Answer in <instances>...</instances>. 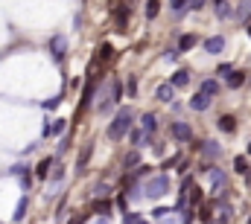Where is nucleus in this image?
<instances>
[{"label":"nucleus","mask_w":251,"mask_h":224,"mask_svg":"<svg viewBox=\"0 0 251 224\" xmlns=\"http://www.w3.org/2000/svg\"><path fill=\"white\" fill-rule=\"evenodd\" d=\"M132 120H135V111H132V108H120V111L114 114V120L108 122V137H111V140L126 137V134L132 131Z\"/></svg>","instance_id":"f257e3e1"},{"label":"nucleus","mask_w":251,"mask_h":224,"mask_svg":"<svg viewBox=\"0 0 251 224\" xmlns=\"http://www.w3.org/2000/svg\"><path fill=\"white\" fill-rule=\"evenodd\" d=\"M120 99H123V82H120V79H111V82L105 85V90H102L99 102H97V111H99V114H108Z\"/></svg>","instance_id":"f03ea898"},{"label":"nucleus","mask_w":251,"mask_h":224,"mask_svg":"<svg viewBox=\"0 0 251 224\" xmlns=\"http://www.w3.org/2000/svg\"><path fill=\"white\" fill-rule=\"evenodd\" d=\"M170 192V175H152L146 184H143V198H149V201H158V198H164Z\"/></svg>","instance_id":"7ed1b4c3"},{"label":"nucleus","mask_w":251,"mask_h":224,"mask_svg":"<svg viewBox=\"0 0 251 224\" xmlns=\"http://www.w3.org/2000/svg\"><path fill=\"white\" fill-rule=\"evenodd\" d=\"M170 134H173L178 143H190V140H193V128H190V122H181V120L170 125Z\"/></svg>","instance_id":"20e7f679"},{"label":"nucleus","mask_w":251,"mask_h":224,"mask_svg":"<svg viewBox=\"0 0 251 224\" xmlns=\"http://www.w3.org/2000/svg\"><path fill=\"white\" fill-rule=\"evenodd\" d=\"M50 52H53L56 61H64V55H67V38L64 35H53L50 38Z\"/></svg>","instance_id":"39448f33"},{"label":"nucleus","mask_w":251,"mask_h":224,"mask_svg":"<svg viewBox=\"0 0 251 224\" xmlns=\"http://www.w3.org/2000/svg\"><path fill=\"white\" fill-rule=\"evenodd\" d=\"M15 178H20V187H23V192L29 190V184H32V175H29V166H23V163H15L12 169H9Z\"/></svg>","instance_id":"423d86ee"},{"label":"nucleus","mask_w":251,"mask_h":224,"mask_svg":"<svg viewBox=\"0 0 251 224\" xmlns=\"http://www.w3.org/2000/svg\"><path fill=\"white\" fill-rule=\"evenodd\" d=\"M222 50H225V38H222V35H211V38L205 41V52H208V55H219Z\"/></svg>","instance_id":"0eeeda50"},{"label":"nucleus","mask_w":251,"mask_h":224,"mask_svg":"<svg viewBox=\"0 0 251 224\" xmlns=\"http://www.w3.org/2000/svg\"><path fill=\"white\" fill-rule=\"evenodd\" d=\"M173 96H175V85H173V82L158 85V90H155V99H158V102H173Z\"/></svg>","instance_id":"6e6552de"},{"label":"nucleus","mask_w":251,"mask_h":224,"mask_svg":"<svg viewBox=\"0 0 251 224\" xmlns=\"http://www.w3.org/2000/svg\"><path fill=\"white\" fill-rule=\"evenodd\" d=\"M91 155H94V143H85L82 152H79V160H76V172H79V175H85V166H88Z\"/></svg>","instance_id":"1a4fd4ad"},{"label":"nucleus","mask_w":251,"mask_h":224,"mask_svg":"<svg viewBox=\"0 0 251 224\" xmlns=\"http://www.w3.org/2000/svg\"><path fill=\"white\" fill-rule=\"evenodd\" d=\"M126 198H129V201H135V204H140V201H143V184L129 181V184H126Z\"/></svg>","instance_id":"9d476101"},{"label":"nucleus","mask_w":251,"mask_h":224,"mask_svg":"<svg viewBox=\"0 0 251 224\" xmlns=\"http://www.w3.org/2000/svg\"><path fill=\"white\" fill-rule=\"evenodd\" d=\"M211 102H213V96H208V93H202V90H199V93L190 99V108H193V111H208V108H211Z\"/></svg>","instance_id":"9b49d317"},{"label":"nucleus","mask_w":251,"mask_h":224,"mask_svg":"<svg viewBox=\"0 0 251 224\" xmlns=\"http://www.w3.org/2000/svg\"><path fill=\"white\" fill-rule=\"evenodd\" d=\"M208 175H211V187H213L216 192H219V190L225 187V181H228V178H225V172H222V169H216V166H208Z\"/></svg>","instance_id":"f8f14e48"},{"label":"nucleus","mask_w":251,"mask_h":224,"mask_svg":"<svg viewBox=\"0 0 251 224\" xmlns=\"http://www.w3.org/2000/svg\"><path fill=\"white\" fill-rule=\"evenodd\" d=\"M140 128H143L149 137H155V131H158V117H155V114H143V117H140Z\"/></svg>","instance_id":"ddd939ff"},{"label":"nucleus","mask_w":251,"mask_h":224,"mask_svg":"<svg viewBox=\"0 0 251 224\" xmlns=\"http://www.w3.org/2000/svg\"><path fill=\"white\" fill-rule=\"evenodd\" d=\"M225 82H228V87H231V90H237V87H243V85H246V73H243V70H231V73L225 76Z\"/></svg>","instance_id":"4468645a"},{"label":"nucleus","mask_w":251,"mask_h":224,"mask_svg":"<svg viewBox=\"0 0 251 224\" xmlns=\"http://www.w3.org/2000/svg\"><path fill=\"white\" fill-rule=\"evenodd\" d=\"M146 143H152V137H149L143 128H132V146H135V149H143Z\"/></svg>","instance_id":"2eb2a0df"},{"label":"nucleus","mask_w":251,"mask_h":224,"mask_svg":"<svg viewBox=\"0 0 251 224\" xmlns=\"http://www.w3.org/2000/svg\"><path fill=\"white\" fill-rule=\"evenodd\" d=\"M202 155H205L208 160H216V157L222 155V149H219V143H213V140H205V143H202Z\"/></svg>","instance_id":"dca6fc26"},{"label":"nucleus","mask_w":251,"mask_h":224,"mask_svg":"<svg viewBox=\"0 0 251 224\" xmlns=\"http://www.w3.org/2000/svg\"><path fill=\"white\" fill-rule=\"evenodd\" d=\"M50 166H56V157H44V160L35 166V178H38V181L50 178Z\"/></svg>","instance_id":"f3484780"},{"label":"nucleus","mask_w":251,"mask_h":224,"mask_svg":"<svg viewBox=\"0 0 251 224\" xmlns=\"http://www.w3.org/2000/svg\"><path fill=\"white\" fill-rule=\"evenodd\" d=\"M170 82L175 85V90H178V87H187V85H190V70H175Z\"/></svg>","instance_id":"a211bd4d"},{"label":"nucleus","mask_w":251,"mask_h":224,"mask_svg":"<svg viewBox=\"0 0 251 224\" xmlns=\"http://www.w3.org/2000/svg\"><path fill=\"white\" fill-rule=\"evenodd\" d=\"M219 131H225V134H234V131H237V120H234L231 114L219 117Z\"/></svg>","instance_id":"6ab92c4d"},{"label":"nucleus","mask_w":251,"mask_h":224,"mask_svg":"<svg viewBox=\"0 0 251 224\" xmlns=\"http://www.w3.org/2000/svg\"><path fill=\"white\" fill-rule=\"evenodd\" d=\"M231 15H234L231 3H225V0H216V17H219V20H228Z\"/></svg>","instance_id":"aec40b11"},{"label":"nucleus","mask_w":251,"mask_h":224,"mask_svg":"<svg viewBox=\"0 0 251 224\" xmlns=\"http://www.w3.org/2000/svg\"><path fill=\"white\" fill-rule=\"evenodd\" d=\"M196 41H199V38L187 32V35H181V38H178V50H181V52H187V50H193V47H196Z\"/></svg>","instance_id":"412c9836"},{"label":"nucleus","mask_w":251,"mask_h":224,"mask_svg":"<svg viewBox=\"0 0 251 224\" xmlns=\"http://www.w3.org/2000/svg\"><path fill=\"white\" fill-rule=\"evenodd\" d=\"M199 90H202V93H208V96H216V93H219V82H216V79H205Z\"/></svg>","instance_id":"4be33fe9"},{"label":"nucleus","mask_w":251,"mask_h":224,"mask_svg":"<svg viewBox=\"0 0 251 224\" xmlns=\"http://www.w3.org/2000/svg\"><path fill=\"white\" fill-rule=\"evenodd\" d=\"M26 207H29V198L23 195V198L18 201V207H15V216H12V219H15V222H23V219H26Z\"/></svg>","instance_id":"5701e85b"},{"label":"nucleus","mask_w":251,"mask_h":224,"mask_svg":"<svg viewBox=\"0 0 251 224\" xmlns=\"http://www.w3.org/2000/svg\"><path fill=\"white\" fill-rule=\"evenodd\" d=\"M234 15H237L240 20H249V17H251V0H243V3H240V9H237Z\"/></svg>","instance_id":"b1692460"},{"label":"nucleus","mask_w":251,"mask_h":224,"mask_svg":"<svg viewBox=\"0 0 251 224\" xmlns=\"http://www.w3.org/2000/svg\"><path fill=\"white\" fill-rule=\"evenodd\" d=\"M234 172H237V175H249V160H246V157H237V160H234Z\"/></svg>","instance_id":"393cba45"},{"label":"nucleus","mask_w":251,"mask_h":224,"mask_svg":"<svg viewBox=\"0 0 251 224\" xmlns=\"http://www.w3.org/2000/svg\"><path fill=\"white\" fill-rule=\"evenodd\" d=\"M135 163H140V155H137V149H135V152H129V155H126V160H123V166H126V169H132V166H135Z\"/></svg>","instance_id":"a878e982"},{"label":"nucleus","mask_w":251,"mask_h":224,"mask_svg":"<svg viewBox=\"0 0 251 224\" xmlns=\"http://www.w3.org/2000/svg\"><path fill=\"white\" fill-rule=\"evenodd\" d=\"M158 9H161V3H158V0H149V3H146V17H149V20L158 17Z\"/></svg>","instance_id":"bb28decb"},{"label":"nucleus","mask_w":251,"mask_h":224,"mask_svg":"<svg viewBox=\"0 0 251 224\" xmlns=\"http://www.w3.org/2000/svg\"><path fill=\"white\" fill-rule=\"evenodd\" d=\"M126 23H129V9H117V26L126 29Z\"/></svg>","instance_id":"cd10ccee"},{"label":"nucleus","mask_w":251,"mask_h":224,"mask_svg":"<svg viewBox=\"0 0 251 224\" xmlns=\"http://www.w3.org/2000/svg\"><path fill=\"white\" fill-rule=\"evenodd\" d=\"M64 128H67V120H56V122L50 125V134H61Z\"/></svg>","instance_id":"c85d7f7f"},{"label":"nucleus","mask_w":251,"mask_h":224,"mask_svg":"<svg viewBox=\"0 0 251 224\" xmlns=\"http://www.w3.org/2000/svg\"><path fill=\"white\" fill-rule=\"evenodd\" d=\"M91 210H97V213H108V210H111V201H94Z\"/></svg>","instance_id":"c756f323"},{"label":"nucleus","mask_w":251,"mask_h":224,"mask_svg":"<svg viewBox=\"0 0 251 224\" xmlns=\"http://www.w3.org/2000/svg\"><path fill=\"white\" fill-rule=\"evenodd\" d=\"M170 9H173L175 15H181V12L187 9V0H170Z\"/></svg>","instance_id":"7c9ffc66"},{"label":"nucleus","mask_w":251,"mask_h":224,"mask_svg":"<svg viewBox=\"0 0 251 224\" xmlns=\"http://www.w3.org/2000/svg\"><path fill=\"white\" fill-rule=\"evenodd\" d=\"M170 213H173V210H167V207H158V210H152V219H155V222H161V219H167Z\"/></svg>","instance_id":"2f4dec72"},{"label":"nucleus","mask_w":251,"mask_h":224,"mask_svg":"<svg viewBox=\"0 0 251 224\" xmlns=\"http://www.w3.org/2000/svg\"><path fill=\"white\" fill-rule=\"evenodd\" d=\"M126 90H129V96H137V79H135V76L129 79V85H126Z\"/></svg>","instance_id":"473e14b6"},{"label":"nucleus","mask_w":251,"mask_h":224,"mask_svg":"<svg viewBox=\"0 0 251 224\" xmlns=\"http://www.w3.org/2000/svg\"><path fill=\"white\" fill-rule=\"evenodd\" d=\"M178 52H181V50H178V47H173V50H167V52H164V58H167V61H175V58H178Z\"/></svg>","instance_id":"72a5a7b5"},{"label":"nucleus","mask_w":251,"mask_h":224,"mask_svg":"<svg viewBox=\"0 0 251 224\" xmlns=\"http://www.w3.org/2000/svg\"><path fill=\"white\" fill-rule=\"evenodd\" d=\"M58 102H61V96H56V99H47V102H44V111H53V108H58Z\"/></svg>","instance_id":"f704fd0d"},{"label":"nucleus","mask_w":251,"mask_h":224,"mask_svg":"<svg viewBox=\"0 0 251 224\" xmlns=\"http://www.w3.org/2000/svg\"><path fill=\"white\" fill-rule=\"evenodd\" d=\"M97 195H99V198L111 195V187H108V184H99V187H97Z\"/></svg>","instance_id":"c9c22d12"},{"label":"nucleus","mask_w":251,"mask_h":224,"mask_svg":"<svg viewBox=\"0 0 251 224\" xmlns=\"http://www.w3.org/2000/svg\"><path fill=\"white\" fill-rule=\"evenodd\" d=\"M181 224H193V210H187V207H184V213H181Z\"/></svg>","instance_id":"e433bc0d"},{"label":"nucleus","mask_w":251,"mask_h":224,"mask_svg":"<svg viewBox=\"0 0 251 224\" xmlns=\"http://www.w3.org/2000/svg\"><path fill=\"white\" fill-rule=\"evenodd\" d=\"M202 6H205V0H187V9H196V12H199Z\"/></svg>","instance_id":"4c0bfd02"},{"label":"nucleus","mask_w":251,"mask_h":224,"mask_svg":"<svg viewBox=\"0 0 251 224\" xmlns=\"http://www.w3.org/2000/svg\"><path fill=\"white\" fill-rule=\"evenodd\" d=\"M199 219H202L205 224L211 222V207H202V213H199Z\"/></svg>","instance_id":"58836bf2"},{"label":"nucleus","mask_w":251,"mask_h":224,"mask_svg":"<svg viewBox=\"0 0 251 224\" xmlns=\"http://www.w3.org/2000/svg\"><path fill=\"white\" fill-rule=\"evenodd\" d=\"M231 70H234V67H231V64H219V70H216V73H219V76H228V73H231Z\"/></svg>","instance_id":"ea45409f"},{"label":"nucleus","mask_w":251,"mask_h":224,"mask_svg":"<svg viewBox=\"0 0 251 224\" xmlns=\"http://www.w3.org/2000/svg\"><path fill=\"white\" fill-rule=\"evenodd\" d=\"M94 224H111V219H108V216H99V219H97Z\"/></svg>","instance_id":"a19ab883"},{"label":"nucleus","mask_w":251,"mask_h":224,"mask_svg":"<svg viewBox=\"0 0 251 224\" xmlns=\"http://www.w3.org/2000/svg\"><path fill=\"white\" fill-rule=\"evenodd\" d=\"M158 224H181V222H175V219H170V216H167V219H161Z\"/></svg>","instance_id":"79ce46f5"},{"label":"nucleus","mask_w":251,"mask_h":224,"mask_svg":"<svg viewBox=\"0 0 251 224\" xmlns=\"http://www.w3.org/2000/svg\"><path fill=\"white\" fill-rule=\"evenodd\" d=\"M88 222V216H76V219H73V224H85Z\"/></svg>","instance_id":"37998d69"},{"label":"nucleus","mask_w":251,"mask_h":224,"mask_svg":"<svg viewBox=\"0 0 251 224\" xmlns=\"http://www.w3.org/2000/svg\"><path fill=\"white\" fill-rule=\"evenodd\" d=\"M249 38H251V23H249Z\"/></svg>","instance_id":"c03bdc74"},{"label":"nucleus","mask_w":251,"mask_h":224,"mask_svg":"<svg viewBox=\"0 0 251 224\" xmlns=\"http://www.w3.org/2000/svg\"><path fill=\"white\" fill-rule=\"evenodd\" d=\"M208 224H211V222H208Z\"/></svg>","instance_id":"a18cd8bd"},{"label":"nucleus","mask_w":251,"mask_h":224,"mask_svg":"<svg viewBox=\"0 0 251 224\" xmlns=\"http://www.w3.org/2000/svg\"><path fill=\"white\" fill-rule=\"evenodd\" d=\"M249 224H251V222H249Z\"/></svg>","instance_id":"49530a36"}]
</instances>
